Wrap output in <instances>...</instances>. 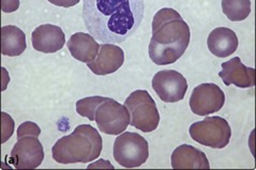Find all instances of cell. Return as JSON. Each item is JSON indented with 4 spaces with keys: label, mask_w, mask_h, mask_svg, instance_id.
Instances as JSON below:
<instances>
[{
    "label": "cell",
    "mask_w": 256,
    "mask_h": 170,
    "mask_svg": "<svg viewBox=\"0 0 256 170\" xmlns=\"http://www.w3.org/2000/svg\"><path fill=\"white\" fill-rule=\"evenodd\" d=\"M145 13L144 0H84L82 20L102 43H122L138 30Z\"/></svg>",
    "instance_id": "6da1fadb"
},
{
    "label": "cell",
    "mask_w": 256,
    "mask_h": 170,
    "mask_svg": "<svg viewBox=\"0 0 256 170\" xmlns=\"http://www.w3.org/2000/svg\"><path fill=\"white\" fill-rule=\"evenodd\" d=\"M191 31L180 14L172 8H163L154 14L152 36L148 53L158 65L175 63L190 44Z\"/></svg>",
    "instance_id": "7a4b0ae2"
},
{
    "label": "cell",
    "mask_w": 256,
    "mask_h": 170,
    "mask_svg": "<svg viewBox=\"0 0 256 170\" xmlns=\"http://www.w3.org/2000/svg\"><path fill=\"white\" fill-rule=\"evenodd\" d=\"M103 140L99 132L89 124H80L70 135L58 139L52 153L59 164L90 163L100 157Z\"/></svg>",
    "instance_id": "3957f363"
},
{
    "label": "cell",
    "mask_w": 256,
    "mask_h": 170,
    "mask_svg": "<svg viewBox=\"0 0 256 170\" xmlns=\"http://www.w3.org/2000/svg\"><path fill=\"white\" fill-rule=\"evenodd\" d=\"M124 106L130 113V125L142 133H150L158 129L160 114L154 100L146 90H136L126 98Z\"/></svg>",
    "instance_id": "277c9868"
},
{
    "label": "cell",
    "mask_w": 256,
    "mask_h": 170,
    "mask_svg": "<svg viewBox=\"0 0 256 170\" xmlns=\"http://www.w3.org/2000/svg\"><path fill=\"white\" fill-rule=\"evenodd\" d=\"M191 138L202 146L212 149H223L230 144L232 129L228 122L221 117H207L193 123L190 130Z\"/></svg>",
    "instance_id": "5b68a950"
},
{
    "label": "cell",
    "mask_w": 256,
    "mask_h": 170,
    "mask_svg": "<svg viewBox=\"0 0 256 170\" xmlns=\"http://www.w3.org/2000/svg\"><path fill=\"white\" fill-rule=\"evenodd\" d=\"M149 158L147 140L138 133L119 134L114 144V159L124 168H136L145 164Z\"/></svg>",
    "instance_id": "8992f818"
},
{
    "label": "cell",
    "mask_w": 256,
    "mask_h": 170,
    "mask_svg": "<svg viewBox=\"0 0 256 170\" xmlns=\"http://www.w3.org/2000/svg\"><path fill=\"white\" fill-rule=\"evenodd\" d=\"M94 121L104 134L119 135L129 127L130 113L124 105L108 98L96 110Z\"/></svg>",
    "instance_id": "52a82bcc"
},
{
    "label": "cell",
    "mask_w": 256,
    "mask_h": 170,
    "mask_svg": "<svg viewBox=\"0 0 256 170\" xmlns=\"http://www.w3.org/2000/svg\"><path fill=\"white\" fill-rule=\"evenodd\" d=\"M152 85L158 97L165 103L182 101L188 90L186 77L175 70H163L156 73Z\"/></svg>",
    "instance_id": "ba28073f"
},
{
    "label": "cell",
    "mask_w": 256,
    "mask_h": 170,
    "mask_svg": "<svg viewBox=\"0 0 256 170\" xmlns=\"http://www.w3.org/2000/svg\"><path fill=\"white\" fill-rule=\"evenodd\" d=\"M44 160V150L36 136L26 135L18 138L10 155V163L18 169L38 168Z\"/></svg>",
    "instance_id": "9c48e42d"
},
{
    "label": "cell",
    "mask_w": 256,
    "mask_h": 170,
    "mask_svg": "<svg viewBox=\"0 0 256 170\" xmlns=\"http://www.w3.org/2000/svg\"><path fill=\"white\" fill-rule=\"evenodd\" d=\"M225 104V94L221 88L206 83L194 88L190 98V108L198 116H208L220 112Z\"/></svg>",
    "instance_id": "30bf717a"
},
{
    "label": "cell",
    "mask_w": 256,
    "mask_h": 170,
    "mask_svg": "<svg viewBox=\"0 0 256 170\" xmlns=\"http://www.w3.org/2000/svg\"><path fill=\"white\" fill-rule=\"evenodd\" d=\"M124 62V53L122 47L115 44L103 43L100 45L99 53L94 60L87 63L88 69H90L96 75H108L117 72L122 68Z\"/></svg>",
    "instance_id": "8fae6325"
},
{
    "label": "cell",
    "mask_w": 256,
    "mask_h": 170,
    "mask_svg": "<svg viewBox=\"0 0 256 170\" xmlns=\"http://www.w3.org/2000/svg\"><path fill=\"white\" fill-rule=\"evenodd\" d=\"M32 47L40 53L52 54L62 49L66 35L59 26L45 24L36 27L32 34Z\"/></svg>",
    "instance_id": "7c38bea8"
},
{
    "label": "cell",
    "mask_w": 256,
    "mask_h": 170,
    "mask_svg": "<svg viewBox=\"0 0 256 170\" xmlns=\"http://www.w3.org/2000/svg\"><path fill=\"white\" fill-rule=\"evenodd\" d=\"M219 77L225 86L234 85L238 88H252L255 86V69L246 66L239 57L222 63Z\"/></svg>",
    "instance_id": "4fadbf2b"
},
{
    "label": "cell",
    "mask_w": 256,
    "mask_h": 170,
    "mask_svg": "<svg viewBox=\"0 0 256 170\" xmlns=\"http://www.w3.org/2000/svg\"><path fill=\"white\" fill-rule=\"evenodd\" d=\"M170 164L174 169H209L206 154L190 145L177 147L170 157Z\"/></svg>",
    "instance_id": "5bb4252c"
},
{
    "label": "cell",
    "mask_w": 256,
    "mask_h": 170,
    "mask_svg": "<svg viewBox=\"0 0 256 170\" xmlns=\"http://www.w3.org/2000/svg\"><path fill=\"white\" fill-rule=\"evenodd\" d=\"M207 45L212 55L226 58L234 54L238 48L237 34L226 27L216 28L208 35Z\"/></svg>",
    "instance_id": "9a60e30c"
},
{
    "label": "cell",
    "mask_w": 256,
    "mask_h": 170,
    "mask_svg": "<svg viewBox=\"0 0 256 170\" xmlns=\"http://www.w3.org/2000/svg\"><path fill=\"white\" fill-rule=\"evenodd\" d=\"M66 46L74 59L84 63L94 60L100 48L99 43H96L94 36L84 32L72 34Z\"/></svg>",
    "instance_id": "2e32d148"
},
{
    "label": "cell",
    "mask_w": 256,
    "mask_h": 170,
    "mask_svg": "<svg viewBox=\"0 0 256 170\" xmlns=\"http://www.w3.org/2000/svg\"><path fill=\"white\" fill-rule=\"evenodd\" d=\"M26 34L16 26L2 28V53L4 56L18 57L26 50Z\"/></svg>",
    "instance_id": "e0dca14e"
},
{
    "label": "cell",
    "mask_w": 256,
    "mask_h": 170,
    "mask_svg": "<svg viewBox=\"0 0 256 170\" xmlns=\"http://www.w3.org/2000/svg\"><path fill=\"white\" fill-rule=\"evenodd\" d=\"M222 11L232 21H242L251 13V0H222Z\"/></svg>",
    "instance_id": "ac0fdd59"
},
{
    "label": "cell",
    "mask_w": 256,
    "mask_h": 170,
    "mask_svg": "<svg viewBox=\"0 0 256 170\" xmlns=\"http://www.w3.org/2000/svg\"><path fill=\"white\" fill-rule=\"evenodd\" d=\"M108 98L99 97V95L82 99L76 103V112L80 116L88 118L90 121H94L96 110Z\"/></svg>",
    "instance_id": "d6986e66"
},
{
    "label": "cell",
    "mask_w": 256,
    "mask_h": 170,
    "mask_svg": "<svg viewBox=\"0 0 256 170\" xmlns=\"http://www.w3.org/2000/svg\"><path fill=\"white\" fill-rule=\"evenodd\" d=\"M40 134H41V129L39 128V125L32 121H26L24 123H22L18 129V138L22 136H26V135H32V136L39 137Z\"/></svg>",
    "instance_id": "ffe728a7"
},
{
    "label": "cell",
    "mask_w": 256,
    "mask_h": 170,
    "mask_svg": "<svg viewBox=\"0 0 256 170\" xmlns=\"http://www.w3.org/2000/svg\"><path fill=\"white\" fill-rule=\"evenodd\" d=\"M2 143L4 144L8 139H10L14 132V121L10 115L2 113Z\"/></svg>",
    "instance_id": "44dd1931"
},
{
    "label": "cell",
    "mask_w": 256,
    "mask_h": 170,
    "mask_svg": "<svg viewBox=\"0 0 256 170\" xmlns=\"http://www.w3.org/2000/svg\"><path fill=\"white\" fill-rule=\"evenodd\" d=\"M2 8L6 13H12L20 8V0H2Z\"/></svg>",
    "instance_id": "7402d4cb"
},
{
    "label": "cell",
    "mask_w": 256,
    "mask_h": 170,
    "mask_svg": "<svg viewBox=\"0 0 256 170\" xmlns=\"http://www.w3.org/2000/svg\"><path fill=\"white\" fill-rule=\"evenodd\" d=\"M52 4L57 6H62V8H70V6L76 5L80 0H48Z\"/></svg>",
    "instance_id": "603a6c76"
}]
</instances>
